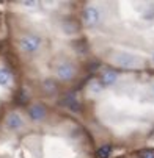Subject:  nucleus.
<instances>
[{
    "instance_id": "f257e3e1",
    "label": "nucleus",
    "mask_w": 154,
    "mask_h": 158,
    "mask_svg": "<svg viewBox=\"0 0 154 158\" xmlns=\"http://www.w3.org/2000/svg\"><path fill=\"white\" fill-rule=\"evenodd\" d=\"M19 44H20L22 50H25V52H29V53H33V52H36V50L39 49L41 39H39L36 35H25V36L20 38Z\"/></svg>"
},
{
    "instance_id": "f03ea898",
    "label": "nucleus",
    "mask_w": 154,
    "mask_h": 158,
    "mask_svg": "<svg viewBox=\"0 0 154 158\" xmlns=\"http://www.w3.org/2000/svg\"><path fill=\"white\" fill-rule=\"evenodd\" d=\"M113 61L121 67H134L139 64V58L135 55H130V53H120L113 58Z\"/></svg>"
},
{
    "instance_id": "7ed1b4c3",
    "label": "nucleus",
    "mask_w": 154,
    "mask_h": 158,
    "mask_svg": "<svg viewBox=\"0 0 154 158\" xmlns=\"http://www.w3.org/2000/svg\"><path fill=\"white\" fill-rule=\"evenodd\" d=\"M74 66L71 63H60L57 66V75L60 80H71L74 77Z\"/></svg>"
},
{
    "instance_id": "20e7f679",
    "label": "nucleus",
    "mask_w": 154,
    "mask_h": 158,
    "mask_svg": "<svg viewBox=\"0 0 154 158\" xmlns=\"http://www.w3.org/2000/svg\"><path fill=\"white\" fill-rule=\"evenodd\" d=\"M99 11H98V8H95V6H86L85 8V11H83V19H85V22L86 24H90V25H95L96 22L99 20Z\"/></svg>"
},
{
    "instance_id": "39448f33",
    "label": "nucleus",
    "mask_w": 154,
    "mask_h": 158,
    "mask_svg": "<svg viewBox=\"0 0 154 158\" xmlns=\"http://www.w3.org/2000/svg\"><path fill=\"white\" fill-rule=\"evenodd\" d=\"M29 114L33 121H41L44 116H46V108H44L42 105H39V103H36L29 110Z\"/></svg>"
},
{
    "instance_id": "423d86ee",
    "label": "nucleus",
    "mask_w": 154,
    "mask_h": 158,
    "mask_svg": "<svg viewBox=\"0 0 154 158\" xmlns=\"http://www.w3.org/2000/svg\"><path fill=\"white\" fill-rule=\"evenodd\" d=\"M61 103H64L66 106L71 108L73 111H79V110H80V103L76 100L74 94H68L66 97H63V99H61Z\"/></svg>"
},
{
    "instance_id": "0eeeda50",
    "label": "nucleus",
    "mask_w": 154,
    "mask_h": 158,
    "mask_svg": "<svg viewBox=\"0 0 154 158\" xmlns=\"http://www.w3.org/2000/svg\"><path fill=\"white\" fill-rule=\"evenodd\" d=\"M7 125H8V128H11V130H17V128H20V127H22V119H20V116L16 114V113L10 114L8 119H7Z\"/></svg>"
},
{
    "instance_id": "6e6552de",
    "label": "nucleus",
    "mask_w": 154,
    "mask_h": 158,
    "mask_svg": "<svg viewBox=\"0 0 154 158\" xmlns=\"http://www.w3.org/2000/svg\"><path fill=\"white\" fill-rule=\"evenodd\" d=\"M117 77H118V74L115 72V71H105L104 74H102V77H101V85H105V86H108V85H113L115 83V80H117Z\"/></svg>"
},
{
    "instance_id": "1a4fd4ad",
    "label": "nucleus",
    "mask_w": 154,
    "mask_h": 158,
    "mask_svg": "<svg viewBox=\"0 0 154 158\" xmlns=\"http://www.w3.org/2000/svg\"><path fill=\"white\" fill-rule=\"evenodd\" d=\"M63 28H64L66 33H74V31L79 30V24L74 22V20H71V19H68V20L63 22Z\"/></svg>"
},
{
    "instance_id": "9d476101",
    "label": "nucleus",
    "mask_w": 154,
    "mask_h": 158,
    "mask_svg": "<svg viewBox=\"0 0 154 158\" xmlns=\"http://www.w3.org/2000/svg\"><path fill=\"white\" fill-rule=\"evenodd\" d=\"M11 80V72L8 69H0V85H8Z\"/></svg>"
},
{
    "instance_id": "9b49d317",
    "label": "nucleus",
    "mask_w": 154,
    "mask_h": 158,
    "mask_svg": "<svg viewBox=\"0 0 154 158\" xmlns=\"http://www.w3.org/2000/svg\"><path fill=\"white\" fill-rule=\"evenodd\" d=\"M110 152H112V146H102L99 150H98V156L99 158H107L110 155Z\"/></svg>"
},
{
    "instance_id": "f8f14e48",
    "label": "nucleus",
    "mask_w": 154,
    "mask_h": 158,
    "mask_svg": "<svg viewBox=\"0 0 154 158\" xmlns=\"http://www.w3.org/2000/svg\"><path fill=\"white\" fill-rule=\"evenodd\" d=\"M140 158H154V152L152 150H143L140 153Z\"/></svg>"
},
{
    "instance_id": "ddd939ff",
    "label": "nucleus",
    "mask_w": 154,
    "mask_h": 158,
    "mask_svg": "<svg viewBox=\"0 0 154 158\" xmlns=\"http://www.w3.org/2000/svg\"><path fill=\"white\" fill-rule=\"evenodd\" d=\"M101 86H102V85H101L99 81H93V83H91V89H93L95 93H99V89H101Z\"/></svg>"
},
{
    "instance_id": "4468645a",
    "label": "nucleus",
    "mask_w": 154,
    "mask_h": 158,
    "mask_svg": "<svg viewBox=\"0 0 154 158\" xmlns=\"http://www.w3.org/2000/svg\"><path fill=\"white\" fill-rule=\"evenodd\" d=\"M83 44H85L83 41H79V44H74V47H76V49L79 47L80 50H85V46H83Z\"/></svg>"
},
{
    "instance_id": "2eb2a0df",
    "label": "nucleus",
    "mask_w": 154,
    "mask_h": 158,
    "mask_svg": "<svg viewBox=\"0 0 154 158\" xmlns=\"http://www.w3.org/2000/svg\"><path fill=\"white\" fill-rule=\"evenodd\" d=\"M98 66H99L98 63H93V64L90 66V69H91V71H95V69H98Z\"/></svg>"
},
{
    "instance_id": "dca6fc26",
    "label": "nucleus",
    "mask_w": 154,
    "mask_h": 158,
    "mask_svg": "<svg viewBox=\"0 0 154 158\" xmlns=\"http://www.w3.org/2000/svg\"><path fill=\"white\" fill-rule=\"evenodd\" d=\"M24 5L25 6H33V5H36V2H24Z\"/></svg>"
},
{
    "instance_id": "f3484780",
    "label": "nucleus",
    "mask_w": 154,
    "mask_h": 158,
    "mask_svg": "<svg viewBox=\"0 0 154 158\" xmlns=\"http://www.w3.org/2000/svg\"><path fill=\"white\" fill-rule=\"evenodd\" d=\"M152 93H154V83H152Z\"/></svg>"
},
{
    "instance_id": "a211bd4d",
    "label": "nucleus",
    "mask_w": 154,
    "mask_h": 158,
    "mask_svg": "<svg viewBox=\"0 0 154 158\" xmlns=\"http://www.w3.org/2000/svg\"><path fill=\"white\" fill-rule=\"evenodd\" d=\"M152 60H154V55H152Z\"/></svg>"
}]
</instances>
